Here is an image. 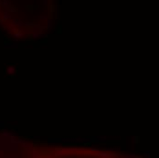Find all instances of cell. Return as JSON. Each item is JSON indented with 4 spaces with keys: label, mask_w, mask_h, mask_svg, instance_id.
<instances>
[{
    "label": "cell",
    "mask_w": 159,
    "mask_h": 158,
    "mask_svg": "<svg viewBox=\"0 0 159 158\" xmlns=\"http://www.w3.org/2000/svg\"><path fill=\"white\" fill-rule=\"evenodd\" d=\"M14 71H15V69H14L13 67H9V68L7 69V72H8V73H11V72L13 73Z\"/></svg>",
    "instance_id": "1"
}]
</instances>
